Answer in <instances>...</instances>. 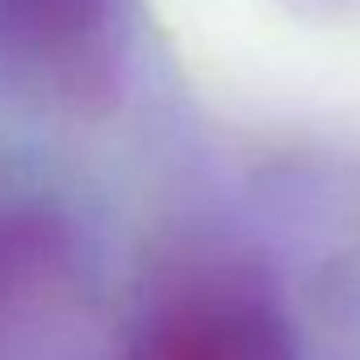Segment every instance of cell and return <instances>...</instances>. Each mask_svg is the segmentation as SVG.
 Wrapping results in <instances>:
<instances>
[{
    "label": "cell",
    "mask_w": 360,
    "mask_h": 360,
    "mask_svg": "<svg viewBox=\"0 0 360 360\" xmlns=\"http://www.w3.org/2000/svg\"><path fill=\"white\" fill-rule=\"evenodd\" d=\"M272 289L243 264H184L160 289L122 360H293Z\"/></svg>",
    "instance_id": "1"
},
{
    "label": "cell",
    "mask_w": 360,
    "mask_h": 360,
    "mask_svg": "<svg viewBox=\"0 0 360 360\" xmlns=\"http://www.w3.org/2000/svg\"><path fill=\"white\" fill-rule=\"evenodd\" d=\"M38 34L55 38L59 51H84L92 21H101V0H21Z\"/></svg>",
    "instance_id": "2"
}]
</instances>
